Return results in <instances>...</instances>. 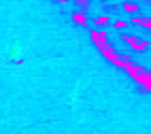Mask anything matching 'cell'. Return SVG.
<instances>
[{"instance_id": "9", "label": "cell", "mask_w": 151, "mask_h": 134, "mask_svg": "<svg viewBox=\"0 0 151 134\" xmlns=\"http://www.w3.org/2000/svg\"><path fill=\"white\" fill-rule=\"evenodd\" d=\"M98 2H102V4H104V2H109V0H98Z\"/></svg>"}, {"instance_id": "3", "label": "cell", "mask_w": 151, "mask_h": 134, "mask_svg": "<svg viewBox=\"0 0 151 134\" xmlns=\"http://www.w3.org/2000/svg\"><path fill=\"white\" fill-rule=\"evenodd\" d=\"M119 11H122L124 15H138L140 13V2H124L122 4V9H119Z\"/></svg>"}, {"instance_id": "4", "label": "cell", "mask_w": 151, "mask_h": 134, "mask_svg": "<svg viewBox=\"0 0 151 134\" xmlns=\"http://www.w3.org/2000/svg\"><path fill=\"white\" fill-rule=\"evenodd\" d=\"M73 22L77 24V26H87L92 19L87 17V13L85 11H79V9H75V13H73Z\"/></svg>"}, {"instance_id": "8", "label": "cell", "mask_w": 151, "mask_h": 134, "mask_svg": "<svg viewBox=\"0 0 151 134\" xmlns=\"http://www.w3.org/2000/svg\"><path fill=\"white\" fill-rule=\"evenodd\" d=\"M53 2H62L64 4V2H68V0H53Z\"/></svg>"}, {"instance_id": "6", "label": "cell", "mask_w": 151, "mask_h": 134, "mask_svg": "<svg viewBox=\"0 0 151 134\" xmlns=\"http://www.w3.org/2000/svg\"><path fill=\"white\" fill-rule=\"evenodd\" d=\"M113 28L122 32V30H128V28H130V22H128V19H115V22H113Z\"/></svg>"}, {"instance_id": "7", "label": "cell", "mask_w": 151, "mask_h": 134, "mask_svg": "<svg viewBox=\"0 0 151 134\" xmlns=\"http://www.w3.org/2000/svg\"><path fill=\"white\" fill-rule=\"evenodd\" d=\"M73 4H75V9H79V11H85L87 13V9H89V0H73Z\"/></svg>"}, {"instance_id": "2", "label": "cell", "mask_w": 151, "mask_h": 134, "mask_svg": "<svg viewBox=\"0 0 151 134\" xmlns=\"http://www.w3.org/2000/svg\"><path fill=\"white\" fill-rule=\"evenodd\" d=\"M132 26H140L143 30H149L151 28V19H149V15H132L128 19Z\"/></svg>"}, {"instance_id": "5", "label": "cell", "mask_w": 151, "mask_h": 134, "mask_svg": "<svg viewBox=\"0 0 151 134\" xmlns=\"http://www.w3.org/2000/svg\"><path fill=\"white\" fill-rule=\"evenodd\" d=\"M94 24H96V28H106L111 24V15H98V17H94Z\"/></svg>"}, {"instance_id": "1", "label": "cell", "mask_w": 151, "mask_h": 134, "mask_svg": "<svg viewBox=\"0 0 151 134\" xmlns=\"http://www.w3.org/2000/svg\"><path fill=\"white\" fill-rule=\"evenodd\" d=\"M122 40H124V43L132 49V51H136V53H145V51H149V47H151L149 38L140 40V38H136L134 34H126V32H122Z\"/></svg>"}]
</instances>
